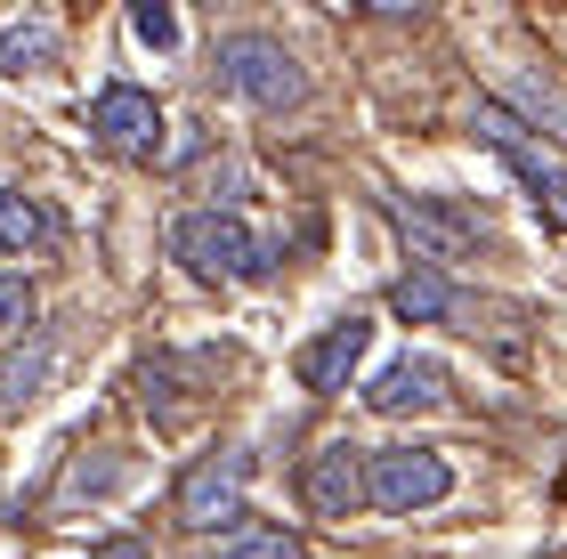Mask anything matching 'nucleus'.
Instances as JSON below:
<instances>
[{
  "label": "nucleus",
  "mask_w": 567,
  "mask_h": 559,
  "mask_svg": "<svg viewBox=\"0 0 567 559\" xmlns=\"http://www.w3.org/2000/svg\"><path fill=\"white\" fill-rule=\"evenodd\" d=\"M365 349H373V324L365 317H341V324H324L317 341L292 358V373H300V390L308 397H341L349 390V373L365 365Z\"/></svg>",
  "instance_id": "obj_8"
},
{
  "label": "nucleus",
  "mask_w": 567,
  "mask_h": 559,
  "mask_svg": "<svg viewBox=\"0 0 567 559\" xmlns=\"http://www.w3.org/2000/svg\"><path fill=\"white\" fill-rule=\"evenodd\" d=\"M244 478H251V454H212L178 478V527L195 536H219V527H244Z\"/></svg>",
  "instance_id": "obj_6"
},
{
  "label": "nucleus",
  "mask_w": 567,
  "mask_h": 559,
  "mask_svg": "<svg viewBox=\"0 0 567 559\" xmlns=\"http://www.w3.org/2000/svg\"><path fill=\"white\" fill-rule=\"evenodd\" d=\"M219 559H300V544L276 527V536H244V544H227Z\"/></svg>",
  "instance_id": "obj_16"
},
{
  "label": "nucleus",
  "mask_w": 567,
  "mask_h": 559,
  "mask_svg": "<svg viewBox=\"0 0 567 559\" xmlns=\"http://www.w3.org/2000/svg\"><path fill=\"white\" fill-rule=\"evenodd\" d=\"M478 138L495 146V155H503L511 170H519L527 203H535V211H544V219L559 227V236H567V163H551V155H544V146H535V138H527L503 106H478Z\"/></svg>",
  "instance_id": "obj_5"
},
{
  "label": "nucleus",
  "mask_w": 567,
  "mask_h": 559,
  "mask_svg": "<svg viewBox=\"0 0 567 559\" xmlns=\"http://www.w3.org/2000/svg\"><path fill=\"white\" fill-rule=\"evenodd\" d=\"M0 244H9L17 260H24V251H49V244H58V219H49L41 203H24V195L0 187Z\"/></svg>",
  "instance_id": "obj_12"
},
{
  "label": "nucleus",
  "mask_w": 567,
  "mask_h": 559,
  "mask_svg": "<svg viewBox=\"0 0 567 559\" xmlns=\"http://www.w3.org/2000/svg\"><path fill=\"white\" fill-rule=\"evenodd\" d=\"M24 324H33V284H24V276H0V349H9Z\"/></svg>",
  "instance_id": "obj_14"
},
{
  "label": "nucleus",
  "mask_w": 567,
  "mask_h": 559,
  "mask_svg": "<svg viewBox=\"0 0 567 559\" xmlns=\"http://www.w3.org/2000/svg\"><path fill=\"white\" fill-rule=\"evenodd\" d=\"M390 219H398V236L414 244V260L446 276V260H471V251L486 244V227L462 211L454 195H390Z\"/></svg>",
  "instance_id": "obj_3"
},
{
  "label": "nucleus",
  "mask_w": 567,
  "mask_h": 559,
  "mask_svg": "<svg viewBox=\"0 0 567 559\" xmlns=\"http://www.w3.org/2000/svg\"><path fill=\"white\" fill-rule=\"evenodd\" d=\"M58 58V33L33 17V24H0V73H41Z\"/></svg>",
  "instance_id": "obj_13"
},
{
  "label": "nucleus",
  "mask_w": 567,
  "mask_h": 559,
  "mask_svg": "<svg viewBox=\"0 0 567 559\" xmlns=\"http://www.w3.org/2000/svg\"><path fill=\"white\" fill-rule=\"evenodd\" d=\"M90 138L106 146V155L138 163V155H154V138H163V106H154L146 90L114 82V90H97V106H90Z\"/></svg>",
  "instance_id": "obj_7"
},
{
  "label": "nucleus",
  "mask_w": 567,
  "mask_h": 559,
  "mask_svg": "<svg viewBox=\"0 0 567 559\" xmlns=\"http://www.w3.org/2000/svg\"><path fill=\"white\" fill-rule=\"evenodd\" d=\"M90 559H146V544H131V536H122V544H97Z\"/></svg>",
  "instance_id": "obj_17"
},
{
  "label": "nucleus",
  "mask_w": 567,
  "mask_h": 559,
  "mask_svg": "<svg viewBox=\"0 0 567 559\" xmlns=\"http://www.w3.org/2000/svg\"><path fill=\"white\" fill-rule=\"evenodd\" d=\"M300 495H308V511L317 519H349L357 503H365V446H349V438H332L308 454V470H300Z\"/></svg>",
  "instance_id": "obj_9"
},
{
  "label": "nucleus",
  "mask_w": 567,
  "mask_h": 559,
  "mask_svg": "<svg viewBox=\"0 0 567 559\" xmlns=\"http://www.w3.org/2000/svg\"><path fill=\"white\" fill-rule=\"evenodd\" d=\"M219 90L244 97V106H260V114H284V106L308 97V73H300L292 49L268 41V33H227L219 41Z\"/></svg>",
  "instance_id": "obj_2"
},
{
  "label": "nucleus",
  "mask_w": 567,
  "mask_h": 559,
  "mask_svg": "<svg viewBox=\"0 0 567 559\" xmlns=\"http://www.w3.org/2000/svg\"><path fill=\"white\" fill-rule=\"evenodd\" d=\"M390 309H398L405 324H437V317L454 309V284H446L437 268H405L398 284H390Z\"/></svg>",
  "instance_id": "obj_11"
},
{
  "label": "nucleus",
  "mask_w": 567,
  "mask_h": 559,
  "mask_svg": "<svg viewBox=\"0 0 567 559\" xmlns=\"http://www.w3.org/2000/svg\"><path fill=\"white\" fill-rule=\"evenodd\" d=\"M171 251L187 260V276H203V284H260L268 276V244L251 236L236 211H187L171 227Z\"/></svg>",
  "instance_id": "obj_1"
},
{
  "label": "nucleus",
  "mask_w": 567,
  "mask_h": 559,
  "mask_svg": "<svg viewBox=\"0 0 567 559\" xmlns=\"http://www.w3.org/2000/svg\"><path fill=\"white\" fill-rule=\"evenodd\" d=\"M131 33H138L146 49H178V17L163 9V0H138V9H131Z\"/></svg>",
  "instance_id": "obj_15"
},
{
  "label": "nucleus",
  "mask_w": 567,
  "mask_h": 559,
  "mask_svg": "<svg viewBox=\"0 0 567 559\" xmlns=\"http://www.w3.org/2000/svg\"><path fill=\"white\" fill-rule=\"evenodd\" d=\"M437 397H446V365H437V358H390L365 381L373 414H414V405H437Z\"/></svg>",
  "instance_id": "obj_10"
},
{
  "label": "nucleus",
  "mask_w": 567,
  "mask_h": 559,
  "mask_svg": "<svg viewBox=\"0 0 567 559\" xmlns=\"http://www.w3.org/2000/svg\"><path fill=\"white\" fill-rule=\"evenodd\" d=\"M454 470L437 446H381L365 454V503H381V511H430V503H446Z\"/></svg>",
  "instance_id": "obj_4"
}]
</instances>
